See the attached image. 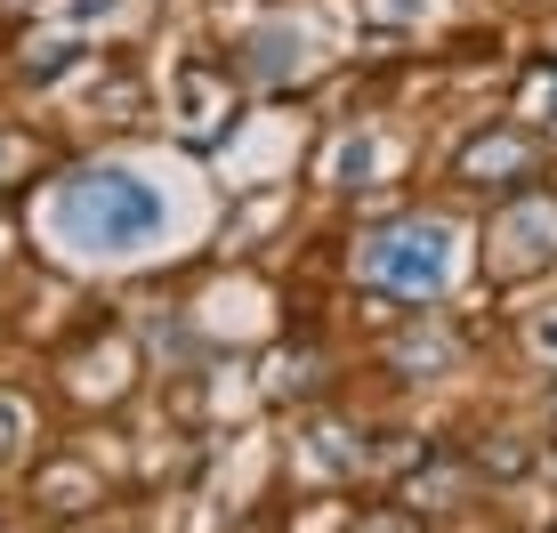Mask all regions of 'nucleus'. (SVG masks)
I'll return each mask as SVG.
<instances>
[{
  "instance_id": "obj_1",
  "label": "nucleus",
  "mask_w": 557,
  "mask_h": 533,
  "mask_svg": "<svg viewBox=\"0 0 557 533\" xmlns=\"http://www.w3.org/2000/svg\"><path fill=\"white\" fill-rule=\"evenodd\" d=\"M153 226H162V202L146 178H129V170L65 178V235L82 251H138V243H153Z\"/></svg>"
},
{
  "instance_id": "obj_2",
  "label": "nucleus",
  "mask_w": 557,
  "mask_h": 533,
  "mask_svg": "<svg viewBox=\"0 0 557 533\" xmlns=\"http://www.w3.org/2000/svg\"><path fill=\"white\" fill-rule=\"evenodd\" d=\"M453 275V226L445 219H396L363 235V283L388 299H436Z\"/></svg>"
},
{
  "instance_id": "obj_3",
  "label": "nucleus",
  "mask_w": 557,
  "mask_h": 533,
  "mask_svg": "<svg viewBox=\"0 0 557 533\" xmlns=\"http://www.w3.org/2000/svg\"><path fill=\"white\" fill-rule=\"evenodd\" d=\"M453 170H460L469 186H533V170H542V138H533V129L493 122V129H476V138L460 146Z\"/></svg>"
},
{
  "instance_id": "obj_4",
  "label": "nucleus",
  "mask_w": 557,
  "mask_h": 533,
  "mask_svg": "<svg viewBox=\"0 0 557 533\" xmlns=\"http://www.w3.org/2000/svg\"><path fill=\"white\" fill-rule=\"evenodd\" d=\"M549 259H557V195H517L493 226V266L525 275V266H549Z\"/></svg>"
},
{
  "instance_id": "obj_5",
  "label": "nucleus",
  "mask_w": 557,
  "mask_h": 533,
  "mask_svg": "<svg viewBox=\"0 0 557 533\" xmlns=\"http://www.w3.org/2000/svg\"><path fill=\"white\" fill-rule=\"evenodd\" d=\"M226 129H235V82L186 65L178 73V138L186 146H210V138H226Z\"/></svg>"
},
{
  "instance_id": "obj_6",
  "label": "nucleus",
  "mask_w": 557,
  "mask_h": 533,
  "mask_svg": "<svg viewBox=\"0 0 557 533\" xmlns=\"http://www.w3.org/2000/svg\"><path fill=\"white\" fill-rule=\"evenodd\" d=\"M299 65H307V41H299V25H283V16H267V25L251 33V73L259 82H299Z\"/></svg>"
},
{
  "instance_id": "obj_7",
  "label": "nucleus",
  "mask_w": 557,
  "mask_h": 533,
  "mask_svg": "<svg viewBox=\"0 0 557 533\" xmlns=\"http://www.w3.org/2000/svg\"><path fill=\"white\" fill-rule=\"evenodd\" d=\"M33 501H41L49 518H73V509L98 501V478H89L82 461H49V469H41V485H33Z\"/></svg>"
},
{
  "instance_id": "obj_8",
  "label": "nucleus",
  "mask_w": 557,
  "mask_h": 533,
  "mask_svg": "<svg viewBox=\"0 0 557 533\" xmlns=\"http://www.w3.org/2000/svg\"><path fill=\"white\" fill-rule=\"evenodd\" d=\"M476 469H485V478H525L533 445H517V436H476Z\"/></svg>"
},
{
  "instance_id": "obj_9",
  "label": "nucleus",
  "mask_w": 557,
  "mask_h": 533,
  "mask_svg": "<svg viewBox=\"0 0 557 533\" xmlns=\"http://www.w3.org/2000/svg\"><path fill=\"white\" fill-rule=\"evenodd\" d=\"M348 533H420V509H405V501L356 509V525H348Z\"/></svg>"
},
{
  "instance_id": "obj_10",
  "label": "nucleus",
  "mask_w": 557,
  "mask_h": 533,
  "mask_svg": "<svg viewBox=\"0 0 557 533\" xmlns=\"http://www.w3.org/2000/svg\"><path fill=\"white\" fill-rule=\"evenodd\" d=\"M525 113H533V129L557 122V65H533L525 73Z\"/></svg>"
},
{
  "instance_id": "obj_11",
  "label": "nucleus",
  "mask_w": 557,
  "mask_h": 533,
  "mask_svg": "<svg viewBox=\"0 0 557 533\" xmlns=\"http://www.w3.org/2000/svg\"><path fill=\"white\" fill-rule=\"evenodd\" d=\"M33 170H41V154H33L25 138H0V195H9V186H25Z\"/></svg>"
},
{
  "instance_id": "obj_12",
  "label": "nucleus",
  "mask_w": 557,
  "mask_h": 533,
  "mask_svg": "<svg viewBox=\"0 0 557 533\" xmlns=\"http://www.w3.org/2000/svg\"><path fill=\"white\" fill-rule=\"evenodd\" d=\"M16 429H25V405H16V396H0V453L16 445Z\"/></svg>"
},
{
  "instance_id": "obj_13",
  "label": "nucleus",
  "mask_w": 557,
  "mask_h": 533,
  "mask_svg": "<svg viewBox=\"0 0 557 533\" xmlns=\"http://www.w3.org/2000/svg\"><path fill=\"white\" fill-rule=\"evenodd\" d=\"M533 348H542L549 364H557V308H549V315H533Z\"/></svg>"
},
{
  "instance_id": "obj_14",
  "label": "nucleus",
  "mask_w": 557,
  "mask_h": 533,
  "mask_svg": "<svg viewBox=\"0 0 557 533\" xmlns=\"http://www.w3.org/2000/svg\"><path fill=\"white\" fill-rule=\"evenodd\" d=\"M549 421H557V388H549Z\"/></svg>"
}]
</instances>
